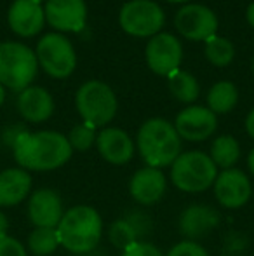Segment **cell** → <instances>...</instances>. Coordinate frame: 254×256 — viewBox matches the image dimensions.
Returning <instances> with one entry per match:
<instances>
[{
  "label": "cell",
  "mask_w": 254,
  "mask_h": 256,
  "mask_svg": "<svg viewBox=\"0 0 254 256\" xmlns=\"http://www.w3.org/2000/svg\"><path fill=\"white\" fill-rule=\"evenodd\" d=\"M14 158L26 171H54L71 158L68 138L56 131H26L12 146Z\"/></svg>",
  "instance_id": "obj_1"
},
{
  "label": "cell",
  "mask_w": 254,
  "mask_h": 256,
  "mask_svg": "<svg viewBox=\"0 0 254 256\" xmlns=\"http://www.w3.org/2000/svg\"><path fill=\"white\" fill-rule=\"evenodd\" d=\"M59 246L75 254H85L96 250L101 240L103 220L91 206H73L64 211L61 222L56 226Z\"/></svg>",
  "instance_id": "obj_2"
},
{
  "label": "cell",
  "mask_w": 254,
  "mask_h": 256,
  "mask_svg": "<svg viewBox=\"0 0 254 256\" xmlns=\"http://www.w3.org/2000/svg\"><path fill=\"white\" fill-rule=\"evenodd\" d=\"M138 150L150 168L173 166L181 155V138L166 118H150L138 131Z\"/></svg>",
  "instance_id": "obj_3"
},
{
  "label": "cell",
  "mask_w": 254,
  "mask_h": 256,
  "mask_svg": "<svg viewBox=\"0 0 254 256\" xmlns=\"http://www.w3.org/2000/svg\"><path fill=\"white\" fill-rule=\"evenodd\" d=\"M218 178V168L211 155L204 152H183L171 166V182L178 190L199 194L211 188Z\"/></svg>",
  "instance_id": "obj_4"
},
{
  "label": "cell",
  "mask_w": 254,
  "mask_h": 256,
  "mask_svg": "<svg viewBox=\"0 0 254 256\" xmlns=\"http://www.w3.org/2000/svg\"><path fill=\"white\" fill-rule=\"evenodd\" d=\"M38 68L37 54L19 42L0 44V84L12 91L30 88Z\"/></svg>",
  "instance_id": "obj_5"
},
{
  "label": "cell",
  "mask_w": 254,
  "mask_h": 256,
  "mask_svg": "<svg viewBox=\"0 0 254 256\" xmlns=\"http://www.w3.org/2000/svg\"><path fill=\"white\" fill-rule=\"evenodd\" d=\"M77 110L84 122L101 128L113 120L117 114V98L110 86L99 80H89L77 91Z\"/></svg>",
  "instance_id": "obj_6"
},
{
  "label": "cell",
  "mask_w": 254,
  "mask_h": 256,
  "mask_svg": "<svg viewBox=\"0 0 254 256\" xmlns=\"http://www.w3.org/2000/svg\"><path fill=\"white\" fill-rule=\"evenodd\" d=\"M37 61L45 74L54 78H64L75 70V51L71 42L64 35L47 34L37 46Z\"/></svg>",
  "instance_id": "obj_7"
},
{
  "label": "cell",
  "mask_w": 254,
  "mask_h": 256,
  "mask_svg": "<svg viewBox=\"0 0 254 256\" xmlns=\"http://www.w3.org/2000/svg\"><path fill=\"white\" fill-rule=\"evenodd\" d=\"M119 20L122 30L132 37H155L164 26V10L152 0H131Z\"/></svg>",
  "instance_id": "obj_8"
},
{
  "label": "cell",
  "mask_w": 254,
  "mask_h": 256,
  "mask_svg": "<svg viewBox=\"0 0 254 256\" xmlns=\"http://www.w3.org/2000/svg\"><path fill=\"white\" fill-rule=\"evenodd\" d=\"M153 222L145 211L131 209L122 218L115 220L108 228V239L113 248L126 251L136 242H143V239L152 234Z\"/></svg>",
  "instance_id": "obj_9"
},
{
  "label": "cell",
  "mask_w": 254,
  "mask_h": 256,
  "mask_svg": "<svg viewBox=\"0 0 254 256\" xmlns=\"http://www.w3.org/2000/svg\"><path fill=\"white\" fill-rule=\"evenodd\" d=\"M183 60V48L171 34H157L146 46V63L157 75L169 77L180 70Z\"/></svg>",
  "instance_id": "obj_10"
},
{
  "label": "cell",
  "mask_w": 254,
  "mask_h": 256,
  "mask_svg": "<svg viewBox=\"0 0 254 256\" xmlns=\"http://www.w3.org/2000/svg\"><path fill=\"white\" fill-rule=\"evenodd\" d=\"M214 196L225 209H239L249 202L253 196V185L249 176L237 168L218 172L214 182Z\"/></svg>",
  "instance_id": "obj_11"
},
{
  "label": "cell",
  "mask_w": 254,
  "mask_h": 256,
  "mask_svg": "<svg viewBox=\"0 0 254 256\" xmlns=\"http://www.w3.org/2000/svg\"><path fill=\"white\" fill-rule=\"evenodd\" d=\"M176 28L188 40H207L218 30V18L209 7L190 4L176 14Z\"/></svg>",
  "instance_id": "obj_12"
},
{
  "label": "cell",
  "mask_w": 254,
  "mask_h": 256,
  "mask_svg": "<svg viewBox=\"0 0 254 256\" xmlns=\"http://www.w3.org/2000/svg\"><path fill=\"white\" fill-rule=\"evenodd\" d=\"M26 211L35 228H56L64 214L61 197L52 188L35 190L28 199Z\"/></svg>",
  "instance_id": "obj_13"
},
{
  "label": "cell",
  "mask_w": 254,
  "mask_h": 256,
  "mask_svg": "<svg viewBox=\"0 0 254 256\" xmlns=\"http://www.w3.org/2000/svg\"><path fill=\"white\" fill-rule=\"evenodd\" d=\"M178 134L187 142H204L218 128L216 114L206 106H188L181 110L174 122Z\"/></svg>",
  "instance_id": "obj_14"
},
{
  "label": "cell",
  "mask_w": 254,
  "mask_h": 256,
  "mask_svg": "<svg viewBox=\"0 0 254 256\" xmlns=\"http://www.w3.org/2000/svg\"><path fill=\"white\" fill-rule=\"evenodd\" d=\"M221 223V214L218 209L206 204H192L180 214L178 230L187 240H199L209 236Z\"/></svg>",
  "instance_id": "obj_15"
},
{
  "label": "cell",
  "mask_w": 254,
  "mask_h": 256,
  "mask_svg": "<svg viewBox=\"0 0 254 256\" xmlns=\"http://www.w3.org/2000/svg\"><path fill=\"white\" fill-rule=\"evenodd\" d=\"M44 12L47 23L59 32H80L87 20L84 0H49Z\"/></svg>",
  "instance_id": "obj_16"
},
{
  "label": "cell",
  "mask_w": 254,
  "mask_h": 256,
  "mask_svg": "<svg viewBox=\"0 0 254 256\" xmlns=\"http://www.w3.org/2000/svg\"><path fill=\"white\" fill-rule=\"evenodd\" d=\"M167 188V180L160 169L157 168H146L138 169L132 174L129 182V192L132 199L141 206H152L157 204L164 197Z\"/></svg>",
  "instance_id": "obj_17"
},
{
  "label": "cell",
  "mask_w": 254,
  "mask_h": 256,
  "mask_svg": "<svg viewBox=\"0 0 254 256\" xmlns=\"http://www.w3.org/2000/svg\"><path fill=\"white\" fill-rule=\"evenodd\" d=\"M9 26L21 37H33L44 26L45 12L37 0H16L9 9Z\"/></svg>",
  "instance_id": "obj_18"
},
{
  "label": "cell",
  "mask_w": 254,
  "mask_h": 256,
  "mask_svg": "<svg viewBox=\"0 0 254 256\" xmlns=\"http://www.w3.org/2000/svg\"><path fill=\"white\" fill-rule=\"evenodd\" d=\"M98 152L106 162L113 166H124L134 155V143L126 131L119 128H106L96 138Z\"/></svg>",
  "instance_id": "obj_19"
},
{
  "label": "cell",
  "mask_w": 254,
  "mask_h": 256,
  "mask_svg": "<svg viewBox=\"0 0 254 256\" xmlns=\"http://www.w3.org/2000/svg\"><path fill=\"white\" fill-rule=\"evenodd\" d=\"M31 176L23 168H9L0 172V208H12L28 199Z\"/></svg>",
  "instance_id": "obj_20"
},
{
  "label": "cell",
  "mask_w": 254,
  "mask_h": 256,
  "mask_svg": "<svg viewBox=\"0 0 254 256\" xmlns=\"http://www.w3.org/2000/svg\"><path fill=\"white\" fill-rule=\"evenodd\" d=\"M17 110L28 122H44L54 112L52 96L42 88H26L17 98Z\"/></svg>",
  "instance_id": "obj_21"
},
{
  "label": "cell",
  "mask_w": 254,
  "mask_h": 256,
  "mask_svg": "<svg viewBox=\"0 0 254 256\" xmlns=\"http://www.w3.org/2000/svg\"><path fill=\"white\" fill-rule=\"evenodd\" d=\"M239 157H241V146L239 142L230 134H223L216 138L211 146V158L216 164V168L232 169L237 164Z\"/></svg>",
  "instance_id": "obj_22"
},
{
  "label": "cell",
  "mask_w": 254,
  "mask_h": 256,
  "mask_svg": "<svg viewBox=\"0 0 254 256\" xmlns=\"http://www.w3.org/2000/svg\"><path fill=\"white\" fill-rule=\"evenodd\" d=\"M239 102V91L232 82H218L207 94V104L213 114H228Z\"/></svg>",
  "instance_id": "obj_23"
},
{
  "label": "cell",
  "mask_w": 254,
  "mask_h": 256,
  "mask_svg": "<svg viewBox=\"0 0 254 256\" xmlns=\"http://www.w3.org/2000/svg\"><path fill=\"white\" fill-rule=\"evenodd\" d=\"M169 89L173 96L181 103H193L199 98V82L188 72L176 70L169 75Z\"/></svg>",
  "instance_id": "obj_24"
},
{
  "label": "cell",
  "mask_w": 254,
  "mask_h": 256,
  "mask_svg": "<svg viewBox=\"0 0 254 256\" xmlns=\"http://www.w3.org/2000/svg\"><path fill=\"white\" fill-rule=\"evenodd\" d=\"M26 246L31 254L35 256H49L59 246L58 232L56 228H33L28 234Z\"/></svg>",
  "instance_id": "obj_25"
},
{
  "label": "cell",
  "mask_w": 254,
  "mask_h": 256,
  "mask_svg": "<svg viewBox=\"0 0 254 256\" xmlns=\"http://www.w3.org/2000/svg\"><path fill=\"white\" fill-rule=\"evenodd\" d=\"M235 56V49L230 40L223 37H211L206 40V58L214 66H227Z\"/></svg>",
  "instance_id": "obj_26"
},
{
  "label": "cell",
  "mask_w": 254,
  "mask_h": 256,
  "mask_svg": "<svg viewBox=\"0 0 254 256\" xmlns=\"http://www.w3.org/2000/svg\"><path fill=\"white\" fill-rule=\"evenodd\" d=\"M68 138V143L71 145L73 150H78V152H85L89 150L92 145L96 143V128L87 122H82V124L75 126L73 129L70 131V134L66 136Z\"/></svg>",
  "instance_id": "obj_27"
},
{
  "label": "cell",
  "mask_w": 254,
  "mask_h": 256,
  "mask_svg": "<svg viewBox=\"0 0 254 256\" xmlns=\"http://www.w3.org/2000/svg\"><path fill=\"white\" fill-rule=\"evenodd\" d=\"M249 246V239L242 232H228L223 237V256H242Z\"/></svg>",
  "instance_id": "obj_28"
},
{
  "label": "cell",
  "mask_w": 254,
  "mask_h": 256,
  "mask_svg": "<svg viewBox=\"0 0 254 256\" xmlns=\"http://www.w3.org/2000/svg\"><path fill=\"white\" fill-rule=\"evenodd\" d=\"M166 256H211L202 244L195 242V240H181V242L174 244Z\"/></svg>",
  "instance_id": "obj_29"
},
{
  "label": "cell",
  "mask_w": 254,
  "mask_h": 256,
  "mask_svg": "<svg viewBox=\"0 0 254 256\" xmlns=\"http://www.w3.org/2000/svg\"><path fill=\"white\" fill-rule=\"evenodd\" d=\"M0 256H28L26 248L16 237H0Z\"/></svg>",
  "instance_id": "obj_30"
},
{
  "label": "cell",
  "mask_w": 254,
  "mask_h": 256,
  "mask_svg": "<svg viewBox=\"0 0 254 256\" xmlns=\"http://www.w3.org/2000/svg\"><path fill=\"white\" fill-rule=\"evenodd\" d=\"M120 256H166V254H164L155 244L143 240V242L132 244L131 248H127L126 251H122Z\"/></svg>",
  "instance_id": "obj_31"
},
{
  "label": "cell",
  "mask_w": 254,
  "mask_h": 256,
  "mask_svg": "<svg viewBox=\"0 0 254 256\" xmlns=\"http://www.w3.org/2000/svg\"><path fill=\"white\" fill-rule=\"evenodd\" d=\"M26 132V129H24V126H12V128H7L5 131H3V142H5V145H9L10 148H12L14 145H16V142L21 138V134H24Z\"/></svg>",
  "instance_id": "obj_32"
},
{
  "label": "cell",
  "mask_w": 254,
  "mask_h": 256,
  "mask_svg": "<svg viewBox=\"0 0 254 256\" xmlns=\"http://www.w3.org/2000/svg\"><path fill=\"white\" fill-rule=\"evenodd\" d=\"M9 220H7L5 212H2V209H0V237H5L9 236Z\"/></svg>",
  "instance_id": "obj_33"
},
{
  "label": "cell",
  "mask_w": 254,
  "mask_h": 256,
  "mask_svg": "<svg viewBox=\"0 0 254 256\" xmlns=\"http://www.w3.org/2000/svg\"><path fill=\"white\" fill-rule=\"evenodd\" d=\"M246 131H248V134L254 140V110L248 115V118H246Z\"/></svg>",
  "instance_id": "obj_34"
},
{
  "label": "cell",
  "mask_w": 254,
  "mask_h": 256,
  "mask_svg": "<svg viewBox=\"0 0 254 256\" xmlns=\"http://www.w3.org/2000/svg\"><path fill=\"white\" fill-rule=\"evenodd\" d=\"M248 168H249V171H251V174L254 176V148L248 155Z\"/></svg>",
  "instance_id": "obj_35"
},
{
  "label": "cell",
  "mask_w": 254,
  "mask_h": 256,
  "mask_svg": "<svg viewBox=\"0 0 254 256\" xmlns=\"http://www.w3.org/2000/svg\"><path fill=\"white\" fill-rule=\"evenodd\" d=\"M248 21H249V24L254 28V2L248 7Z\"/></svg>",
  "instance_id": "obj_36"
},
{
  "label": "cell",
  "mask_w": 254,
  "mask_h": 256,
  "mask_svg": "<svg viewBox=\"0 0 254 256\" xmlns=\"http://www.w3.org/2000/svg\"><path fill=\"white\" fill-rule=\"evenodd\" d=\"M3 100H5V91H3V86L0 84V106H2Z\"/></svg>",
  "instance_id": "obj_37"
},
{
  "label": "cell",
  "mask_w": 254,
  "mask_h": 256,
  "mask_svg": "<svg viewBox=\"0 0 254 256\" xmlns=\"http://www.w3.org/2000/svg\"><path fill=\"white\" fill-rule=\"evenodd\" d=\"M167 2H174V4H183V2H188V0H167Z\"/></svg>",
  "instance_id": "obj_38"
},
{
  "label": "cell",
  "mask_w": 254,
  "mask_h": 256,
  "mask_svg": "<svg viewBox=\"0 0 254 256\" xmlns=\"http://www.w3.org/2000/svg\"><path fill=\"white\" fill-rule=\"evenodd\" d=\"M37 2H38V4H42V2H45V4H47L49 0H37Z\"/></svg>",
  "instance_id": "obj_39"
},
{
  "label": "cell",
  "mask_w": 254,
  "mask_h": 256,
  "mask_svg": "<svg viewBox=\"0 0 254 256\" xmlns=\"http://www.w3.org/2000/svg\"><path fill=\"white\" fill-rule=\"evenodd\" d=\"M253 68H254V61H253Z\"/></svg>",
  "instance_id": "obj_40"
}]
</instances>
